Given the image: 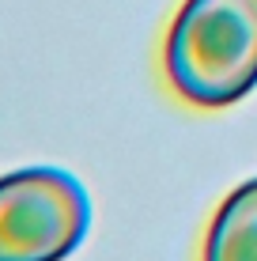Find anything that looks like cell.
Wrapping results in <instances>:
<instances>
[{
  "label": "cell",
  "mask_w": 257,
  "mask_h": 261,
  "mask_svg": "<svg viewBox=\"0 0 257 261\" xmlns=\"http://www.w3.org/2000/svg\"><path fill=\"white\" fill-rule=\"evenodd\" d=\"M163 68L193 106H231L257 87V0H185L166 31Z\"/></svg>",
  "instance_id": "cell-1"
},
{
  "label": "cell",
  "mask_w": 257,
  "mask_h": 261,
  "mask_svg": "<svg viewBox=\"0 0 257 261\" xmlns=\"http://www.w3.org/2000/svg\"><path fill=\"white\" fill-rule=\"evenodd\" d=\"M91 231V197L61 167L0 174V261H65Z\"/></svg>",
  "instance_id": "cell-2"
},
{
  "label": "cell",
  "mask_w": 257,
  "mask_h": 261,
  "mask_svg": "<svg viewBox=\"0 0 257 261\" xmlns=\"http://www.w3.org/2000/svg\"><path fill=\"white\" fill-rule=\"evenodd\" d=\"M201 261H257V178L223 197L208 223Z\"/></svg>",
  "instance_id": "cell-3"
}]
</instances>
